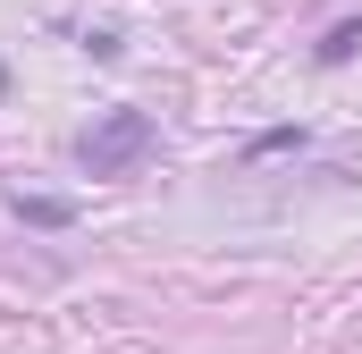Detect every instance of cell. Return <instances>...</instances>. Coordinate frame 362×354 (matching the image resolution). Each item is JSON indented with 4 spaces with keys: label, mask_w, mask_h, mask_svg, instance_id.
Segmentation results:
<instances>
[{
    "label": "cell",
    "mask_w": 362,
    "mask_h": 354,
    "mask_svg": "<svg viewBox=\"0 0 362 354\" xmlns=\"http://www.w3.org/2000/svg\"><path fill=\"white\" fill-rule=\"evenodd\" d=\"M362 51V17H346V25H329V42H320V68H346Z\"/></svg>",
    "instance_id": "2"
},
{
    "label": "cell",
    "mask_w": 362,
    "mask_h": 354,
    "mask_svg": "<svg viewBox=\"0 0 362 354\" xmlns=\"http://www.w3.org/2000/svg\"><path fill=\"white\" fill-rule=\"evenodd\" d=\"M17 211H25L34 228H68V202H51V194H17Z\"/></svg>",
    "instance_id": "3"
},
{
    "label": "cell",
    "mask_w": 362,
    "mask_h": 354,
    "mask_svg": "<svg viewBox=\"0 0 362 354\" xmlns=\"http://www.w3.org/2000/svg\"><path fill=\"white\" fill-rule=\"evenodd\" d=\"M152 144H160V135H152V118H144V110H101L85 135H76V161H85L93 177H127Z\"/></svg>",
    "instance_id": "1"
}]
</instances>
